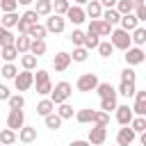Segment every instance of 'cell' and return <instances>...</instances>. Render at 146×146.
Listing matches in <instances>:
<instances>
[{
	"label": "cell",
	"instance_id": "f907efd6",
	"mask_svg": "<svg viewBox=\"0 0 146 146\" xmlns=\"http://www.w3.org/2000/svg\"><path fill=\"white\" fill-rule=\"evenodd\" d=\"M132 14H135V18H137L139 23H144V21H146V5H141V7H135V9H132Z\"/></svg>",
	"mask_w": 146,
	"mask_h": 146
},
{
	"label": "cell",
	"instance_id": "b9f144b4",
	"mask_svg": "<svg viewBox=\"0 0 146 146\" xmlns=\"http://www.w3.org/2000/svg\"><path fill=\"white\" fill-rule=\"evenodd\" d=\"M128 125H130L137 135H139V132H146V116H132V121H130Z\"/></svg>",
	"mask_w": 146,
	"mask_h": 146
},
{
	"label": "cell",
	"instance_id": "f1b7e54d",
	"mask_svg": "<svg viewBox=\"0 0 146 146\" xmlns=\"http://www.w3.org/2000/svg\"><path fill=\"white\" fill-rule=\"evenodd\" d=\"M100 98H107V96H116V89L110 84V82H98L96 84V89H94Z\"/></svg>",
	"mask_w": 146,
	"mask_h": 146
},
{
	"label": "cell",
	"instance_id": "603a6c76",
	"mask_svg": "<svg viewBox=\"0 0 146 146\" xmlns=\"http://www.w3.org/2000/svg\"><path fill=\"white\" fill-rule=\"evenodd\" d=\"M18 14L16 11H5L2 16H0V25L2 27H7V30H11V27H16V23H18Z\"/></svg>",
	"mask_w": 146,
	"mask_h": 146
},
{
	"label": "cell",
	"instance_id": "680465c9",
	"mask_svg": "<svg viewBox=\"0 0 146 146\" xmlns=\"http://www.w3.org/2000/svg\"><path fill=\"white\" fill-rule=\"evenodd\" d=\"M139 144L146 146V132H139Z\"/></svg>",
	"mask_w": 146,
	"mask_h": 146
},
{
	"label": "cell",
	"instance_id": "d590c367",
	"mask_svg": "<svg viewBox=\"0 0 146 146\" xmlns=\"http://www.w3.org/2000/svg\"><path fill=\"white\" fill-rule=\"evenodd\" d=\"M7 105H9V110H23L25 107V96L23 94H11L7 98Z\"/></svg>",
	"mask_w": 146,
	"mask_h": 146
},
{
	"label": "cell",
	"instance_id": "ba28073f",
	"mask_svg": "<svg viewBox=\"0 0 146 146\" xmlns=\"http://www.w3.org/2000/svg\"><path fill=\"white\" fill-rule=\"evenodd\" d=\"M107 139V128L105 125H91L89 128V135H87V141L91 146H103Z\"/></svg>",
	"mask_w": 146,
	"mask_h": 146
},
{
	"label": "cell",
	"instance_id": "7dc6e473",
	"mask_svg": "<svg viewBox=\"0 0 146 146\" xmlns=\"http://www.w3.org/2000/svg\"><path fill=\"white\" fill-rule=\"evenodd\" d=\"M21 18H23L27 25H34V23H39V14H36L34 9H25V11L21 14Z\"/></svg>",
	"mask_w": 146,
	"mask_h": 146
},
{
	"label": "cell",
	"instance_id": "816d5d0a",
	"mask_svg": "<svg viewBox=\"0 0 146 146\" xmlns=\"http://www.w3.org/2000/svg\"><path fill=\"white\" fill-rule=\"evenodd\" d=\"M16 27H18V34H27V27H30V25H27V23H25L23 18H18V23H16Z\"/></svg>",
	"mask_w": 146,
	"mask_h": 146
},
{
	"label": "cell",
	"instance_id": "1f68e13d",
	"mask_svg": "<svg viewBox=\"0 0 146 146\" xmlns=\"http://www.w3.org/2000/svg\"><path fill=\"white\" fill-rule=\"evenodd\" d=\"M46 34H48V32H46V27H43L41 23H34V25L27 27V36H30V39H46Z\"/></svg>",
	"mask_w": 146,
	"mask_h": 146
},
{
	"label": "cell",
	"instance_id": "484cf974",
	"mask_svg": "<svg viewBox=\"0 0 146 146\" xmlns=\"http://www.w3.org/2000/svg\"><path fill=\"white\" fill-rule=\"evenodd\" d=\"M100 18L105 21V23H110L112 27H116L119 25V18H121V14L112 7V9H103V14H100Z\"/></svg>",
	"mask_w": 146,
	"mask_h": 146
},
{
	"label": "cell",
	"instance_id": "f546056e",
	"mask_svg": "<svg viewBox=\"0 0 146 146\" xmlns=\"http://www.w3.org/2000/svg\"><path fill=\"white\" fill-rule=\"evenodd\" d=\"M91 125H110V114L103 112V110H94V116H91Z\"/></svg>",
	"mask_w": 146,
	"mask_h": 146
},
{
	"label": "cell",
	"instance_id": "ac0fdd59",
	"mask_svg": "<svg viewBox=\"0 0 146 146\" xmlns=\"http://www.w3.org/2000/svg\"><path fill=\"white\" fill-rule=\"evenodd\" d=\"M84 14H87V18H100V14H103L100 2H98V0H89V2L84 5Z\"/></svg>",
	"mask_w": 146,
	"mask_h": 146
},
{
	"label": "cell",
	"instance_id": "11a10c76",
	"mask_svg": "<svg viewBox=\"0 0 146 146\" xmlns=\"http://www.w3.org/2000/svg\"><path fill=\"white\" fill-rule=\"evenodd\" d=\"M68 146H91V144H89L87 139H73V141H71Z\"/></svg>",
	"mask_w": 146,
	"mask_h": 146
},
{
	"label": "cell",
	"instance_id": "4dcf8cb0",
	"mask_svg": "<svg viewBox=\"0 0 146 146\" xmlns=\"http://www.w3.org/2000/svg\"><path fill=\"white\" fill-rule=\"evenodd\" d=\"M16 130H11V128H5V130H0V144L2 146H11V144H16Z\"/></svg>",
	"mask_w": 146,
	"mask_h": 146
},
{
	"label": "cell",
	"instance_id": "d4e9b609",
	"mask_svg": "<svg viewBox=\"0 0 146 146\" xmlns=\"http://www.w3.org/2000/svg\"><path fill=\"white\" fill-rule=\"evenodd\" d=\"M34 11L39 14V18H43V16H50V14H52V0H36V5H34Z\"/></svg>",
	"mask_w": 146,
	"mask_h": 146
},
{
	"label": "cell",
	"instance_id": "d6a6232c",
	"mask_svg": "<svg viewBox=\"0 0 146 146\" xmlns=\"http://www.w3.org/2000/svg\"><path fill=\"white\" fill-rule=\"evenodd\" d=\"M68 55H71V62H80V64H82V62H87L89 50H87L84 46H75V48H73V52H68Z\"/></svg>",
	"mask_w": 146,
	"mask_h": 146
},
{
	"label": "cell",
	"instance_id": "ee69618b",
	"mask_svg": "<svg viewBox=\"0 0 146 146\" xmlns=\"http://www.w3.org/2000/svg\"><path fill=\"white\" fill-rule=\"evenodd\" d=\"M68 39H71V43H73V48H75V46H82V41H84V32H82L80 27H75V30H71V34H68Z\"/></svg>",
	"mask_w": 146,
	"mask_h": 146
},
{
	"label": "cell",
	"instance_id": "c3c4849f",
	"mask_svg": "<svg viewBox=\"0 0 146 146\" xmlns=\"http://www.w3.org/2000/svg\"><path fill=\"white\" fill-rule=\"evenodd\" d=\"M121 80H123V82H135V80H137L135 68H132V66H125V68L121 71Z\"/></svg>",
	"mask_w": 146,
	"mask_h": 146
},
{
	"label": "cell",
	"instance_id": "83f0119b",
	"mask_svg": "<svg viewBox=\"0 0 146 146\" xmlns=\"http://www.w3.org/2000/svg\"><path fill=\"white\" fill-rule=\"evenodd\" d=\"M0 57H2L5 62H14V59H18V50L14 48V43H9V46H0Z\"/></svg>",
	"mask_w": 146,
	"mask_h": 146
},
{
	"label": "cell",
	"instance_id": "7a4b0ae2",
	"mask_svg": "<svg viewBox=\"0 0 146 146\" xmlns=\"http://www.w3.org/2000/svg\"><path fill=\"white\" fill-rule=\"evenodd\" d=\"M32 87L36 89V94H39V96H48V94H50V89H52L50 73H48V71H43V68H36V73H34V84H32Z\"/></svg>",
	"mask_w": 146,
	"mask_h": 146
},
{
	"label": "cell",
	"instance_id": "d6986e66",
	"mask_svg": "<svg viewBox=\"0 0 146 146\" xmlns=\"http://www.w3.org/2000/svg\"><path fill=\"white\" fill-rule=\"evenodd\" d=\"M130 41H132V46H144L146 43V27L144 25H137L130 32Z\"/></svg>",
	"mask_w": 146,
	"mask_h": 146
},
{
	"label": "cell",
	"instance_id": "f6af8a7d",
	"mask_svg": "<svg viewBox=\"0 0 146 146\" xmlns=\"http://www.w3.org/2000/svg\"><path fill=\"white\" fill-rule=\"evenodd\" d=\"M114 9H116L121 16H123V14H132V2H130V0H116Z\"/></svg>",
	"mask_w": 146,
	"mask_h": 146
},
{
	"label": "cell",
	"instance_id": "3957f363",
	"mask_svg": "<svg viewBox=\"0 0 146 146\" xmlns=\"http://www.w3.org/2000/svg\"><path fill=\"white\" fill-rule=\"evenodd\" d=\"M110 43L114 46V50H116V48H119V50H128V48L132 46L130 32H125V30H121V27H112V32H110Z\"/></svg>",
	"mask_w": 146,
	"mask_h": 146
},
{
	"label": "cell",
	"instance_id": "bcb514c9",
	"mask_svg": "<svg viewBox=\"0 0 146 146\" xmlns=\"http://www.w3.org/2000/svg\"><path fill=\"white\" fill-rule=\"evenodd\" d=\"M14 34H11V30H7V27H2L0 25V46H9V43H14Z\"/></svg>",
	"mask_w": 146,
	"mask_h": 146
},
{
	"label": "cell",
	"instance_id": "cb8c5ba5",
	"mask_svg": "<svg viewBox=\"0 0 146 146\" xmlns=\"http://www.w3.org/2000/svg\"><path fill=\"white\" fill-rule=\"evenodd\" d=\"M135 91H137V84H135V82H123V80H121V84H119V89H116V96L132 98Z\"/></svg>",
	"mask_w": 146,
	"mask_h": 146
},
{
	"label": "cell",
	"instance_id": "7402d4cb",
	"mask_svg": "<svg viewBox=\"0 0 146 146\" xmlns=\"http://www.w3.org/2000/svg\"><path fill=\"white\" fill-rule=\"evenodd\" d=\"M62 121H64V119H62L57 112H50V114L43 116V123H46L48 130H59V128H62Z\"/></svg>",
	"mask_w": 146,
	"mask_h": 146
},
{
	"label": "cell",
	"instance_id": "4fadbf2b",
	"mask_svg": "<svg viewBox=\"0 0 146 146\" xmlns=\"http://www.w3.org/2000/svg\"><path fill=\"white\" fill-rule=\"evenodd\" d=\"M135 103H132V114L135 116H146V91H135Z\"/></svg>",
	"mask_w": 146,
	"mask_h": 146
},
{
	"label": "cell",
	"instance_id": "836d02e7",
	"mask_svg": "<svg viewBox=\"0 0 146 146\" xmlns=\"http://www.w3.org/2000/svg\"><path fill=\"white\" fill-rule=\"evenodd\" d=\"M36 59H39V57H34V55H30V52H23V55H21V66H23L25 71H36Z\"/></svg>",
	"mask_w": 146,
	"mask_h": 146
},
{
	"label": "cell",
	"instance_id": "8fae6325",
	"mask_svg": "<svg viewBox=\"0 0 146 146\" xmlns=\"http://www.w3.org/2000/svg\"><path fill=\"white\" fill-rule=\"evenodd\" d=\"M25 125V112L23 110H9V114H7V128H11V130H21Z\"/></svg>",
	"mask_w": 146,
	"mask_h": 146
},
{
	"label": "cell",
	"instance_id": "7c38bea8",
	"mask_svg": "<svg viewBox=\"0 0 146 146\" xmlns=\"http://www.w3.org/2000/svg\"><path fill=\"white\" fill-rule=\"evenodd\" d=\"M87 30H89V32H96L98 36H110V32H112V25H110V23H105L103 18H91Z\"/></svg>",
	"mask_w": 146,
	"mask_h": 146
},
{
	"label": "cell",
	"instance_id": "ffe728a7",
	"mask_svg": "<svg viewBox=\"0 0 146 146\" xmlns=\"http://www.w3.org/2000/svg\"><path fill=\"white\" fill-rule=\"evenodd\" d=\"M46 39H32L30 41V55H34V57H41V55H46Z\"/></svg>",
	"mask_w": 146,
	"mask_h": 146
},
{
	"label": "cell",
	"instance_id": "5bb4252c",
	"mask_svg": "<svg viewBox=\"0 0 146 146\" xmlns=\"http://www.w3.org/2000/svg\"><path fill=\"white\" fill-rule=\"evenodd\" d=\"M68 66H71V55L64 52V50H59V52L52 57V68H55L57 73H64Z\"/></svg>",
	"mask_w": 146,
	"mask_h": 146
},
{
	"label": "cell",
	"instance_id": "f5cc1de1",
	"mask_svg": "<svg viewBox=\"0 0 146 146\" xmlns=\"http://www.w3.org/2000/svg\"><path fill=\"white\" fill-rule=\"evenodd\" d=\"M11 96V91H9V87L7 84H0V100H7Z\"/></svg>",
	"mask_w": 146,
	"mask_h": 146
},
{
	"label": "cell",
	"instance_id": "7bdbcfd3",
	"mask_svg": "<svg viewBox=\"0 0 146 146\" xmlns=\"http://www.w3.org/2000/svg\"><path fill=\"white\" fill-rule=\"evenodd\" d=\"M68 7H71L68 0H52V14H57V16H64Z\"/></svg>",
	"mask_w": 146,
	"mask_h": 146
},
{
	"label": "cell",
	"instance_id": "8992f818",
	"mask_svg": "<svg viewBox=\"0 0 146 146\" xmlns=\"http://www.w3.org/2000/svg\"><path fill=\"white\" fill-rule=\"evenodd\" d=\"M98 82H100V80H98V75H96V73H82V75L75 80V89L87 94V91H94Z\"/></svg>",
	"mask_w": 146,
	"mask_h": 146
},
{
	"label": "cell",
	"instance_id": "4316f807",
	"mask_svg": "<svg viewBox=\"0 0 146 146\" xmlns=\"http://www.w3.org/2000/svg\"><path fill=\"white\" fill-rule=\"evenodd\" d=\"M30 41H32V39H30L27 34H18V36L14 39V48L18 50V55H23V52L30 50Z\"/></svg>",
	"mask_w": 146,
	"mask_h": 146
},
{
	"label": "cell",
	"instance_id": "9c48e42d",
	"mask_svg": "<svg viewBox=\"0 0 146 146\" xmlns=\"http://www.w3.org/2000/svg\"><path fill=\"white\" fill-rule=\"evenodd\" d=\"M64 18H66V21H71L73 25H82V23L87 21V14H84V7H80V5H71V7L66 9V14H64Z\"/></svg>",
	"mask_w": 146,
	"mask_h": 146
},
{
	"label": "cell",
	"instance_id": "f35d334b",
	"mask_svg": "<svg viewBox=\"0 0 146 146\" xmlns=\"http://www.w3.org/2000/svg\"><path fill=\"white\" fill-rule=\"evenodd\" d=\"M96 50H98V55H100V57H105V59H107V57H112L114 46H112V43H110V39H107V41H98Z\"/></svg>",
	"mask_w": 146,
	"mask_h": 146
},
{
	"label": "cell",
	"instance_id": "5b68a950",
	"mask_svg": "<svg viewBox=\"0 0 146 146\" xmlns=\"http://www.w3.org/2000/svg\"><path fill=\"white\" fill-rule=\"evenodd\" d=\"M34 84V71H18L16 73V78H14V87H16V91L21 94V91H27L30 87Z\"/></svg>",
	"mask_w": 146,
	"mask_h": 146
},
{
	"label": "cell",
	"instance_id": "9f6ffc18",
	"mask_svg": "<svg viewBox=\"0 0 146 146\" xmlns=\"http://www.w3.org/2000/svg\"><path fill=\"white\" fill-rule=\"evenodd\" d=\"M130 2H132V9H135V7H141V5H146V0H130Z\"/></svg>",
	"mask_w": 146,
	"mask_h": 146
},
{
	"label": "cell",
	"instance_id": "52a82bcc",
	"mask_svg": "<svg viewBox=\"0 0 146 146\" xmlns=\"http://www.w3.org/2000/svg\"><path fill=\"white\" fill-rule=\"evenodd\" d=\"M46 32H52V34H59V32H64L66 30V18L64 16H57V14H50V16H46Z\"/></svg>",
	"mask_w": 146,
	"mask_h": 146
},
{
	"label": "cell",
	"instance_id": "db71d44e",
	"mask_svg": "<svg viewBox=\"0 0 146 146\" xmlns=\"http://www.w3.org/2000/svg\"><path fill=\"white\" fill-rule=\"evenodd\" d=\"M98 2H100V7H103V9H112V7L116 5V0H98Z\"/></svg>",
	"mask_w": 146,
	"mask_h": 146
},
{
	"label": "cell",
	"instance_id": "e0dca14e",
	"mask_svg": "<svg viewBox=\"0 0 146 146\" xmlns=\"http://www.w3.org/2000/svg\"><path fill=\"white\" fill-rule=\"evenodd\" d=\"M137 25H141V23L135 18V14H123V16L119 18V27H121V30H125V32H132Z\"/></svg>",
	"mask_w": 146,
	"mask_h": 146
},
{
	"label": "cell",
	"instance_id": "ab89813d",
	"mask_svg": "<svg viewBox=\"0 0 146 146\" xmlns=\"http://www.w3.org/2000/svg\"><path fill=\"white\" fill-rule=\"evenodd\" d=\"M55 107H57V114H59L62 119H73V114H75L73 105H68V100H66V103H59V105H55Z\"/></svg>",
	"mask_w": 146,
	"mask_h": 146
},
{
	"label": "cell",
	"instance_id": "8d00e7d4",
	"mask_svg": "<svg viewBox=\"0 0 146 146\" xmlns=\"http://www.w3.org/2000/svg\"><path fill=\"white\" fill-rule=\"evenodd\" d=\"M98 41H100V36H98L96 32H89V30H87V32H84V41H82V46H84L87 50H94V48L98 46Z\"/></svg>",
	"mask_w": 146,
	"mask_h": 146
},
{
	"label": "cell",
	"instance_id": "6da1fadb",
	"mask_svg": "<svg viewBox=\"0 0 146 146\" xmlns=\"http://www.w3.org/2000/svg\"><path fill=\"white\" fill-rule=\"evenodd\" d=\"M71 94H73V84H71V82H66V80H62V82L52 84V89H50L48 98H50L55 105H59V103H66V100L71 98Z\"/></svg>",
	"mask_w": 146,
	"mask_h": 146
},
{
	"label": "cell",
	"instance_id": "2e32d148",
	"mask_svg": "<svg viewBox=\"0 0 146 146\" xmlns=\"http://www.w3.org/2000/svg\"><path fill=\"white\" fill-rule=\"evenodd\" d=\"M16 137H18V141H23V144H34V141H36V128H34V125H23V128L16 132Z\"/></svg>",
	"mask_w": 146,
	"mask_h": 146
},
{
	"label": "cell",
	"instance_id": "94428289",
	"mask_svg": "<svg viewBox=\"0 0 146 146\" xmlns=\"http://www.w3.org/2000/svg\"><path fill=\"white\" fill-rule=\"evenodd\" d=\"M11 146H14V144H11Z\"/></svg>",
	"mask_w": 146,
	"mask_h": 146
},
{
	"label": "cell",
	"instance_id": "30bf717a",
	"mask_svg": "<svg viewBox=\"0 0 146 146\" xmlns=\"http://www.w3.org/2000/svg\"><path fill=\"white\" fill-rule=\"evenodd\" d=\"M135 139H137V132H135L130 125L119 128V132H116V146H132Z\"/></svg>",
	"mask_w": 146,
	"mask_h": 146
},
{
	"label": "cell",
	"instance_id": "9a60e30c",
	"mask_svg": "<svg viewBox=\"0 0 146 146\" xmlns=\"http://www.w3.org/2000/svg\"><path fill=\"white\" fill-rule=\"evenodd\" d=\"M114 112H116V121H119V125H128V123L132 121V116H135V114H132V107H130L128 103H125V105H116Z\"/></svg>",
	"mask_w": 146,
	"mask_h": 146
},
{
	"label": "cell",
	"instance_id": "6125c7cd",
	"mask_svg": "<svg viewBox=\"0 0 146 146\" xmlns=\"http://www.w3.org/2000/svg\"><path fill=\"white\" fill-rule=\"evenodd\" d=\"M114 146H116V144H114Z\"/></svg>",
	"mask_w": 146,
	"mask_h": 146
},
{
	"label": "cell",
	"instance_id": "44dd1931",
	"mask_svg": "<svg viewBox=\"0 0 146 146\" xmlns=\"http://www.w3.org/2000/svg\"><path fill=\"white\" fill-rule=\"evenodd\" d=\"M50 112H55V103H52L48 96H43V98L36 103V114H39V116H46V114H50Z\"/></svg>",
	"mask_w": 146,
	"mask_h": 146
},
{
	"label": "cell",
	"instance_id": "6f0895ef",
	"mask_svg": "<svg viewBox=\"0 0 146 146\" xmlns=\"http://www.w3.org/2000/svg\"><path fill=\"white\" fill-rule=\"evenodd\" d=\"M16 2H18V5H21V7H30V5H32V2H34V0H16Z\"/></svg>",
	"mask_w": 146,
	"mask_h": 146
},
{
	"label": "cell",
	"instance_id": "e575fe53",
	"mask_svg": "<svg viewBox=\"0 0 146 146\" xmlns=\"http://www.w3.org/2000/svg\"><path fill=\"white\" fill-rule=\"evenodd\" d=\"M16 73H18V66H16L14 62H5V66L0 68V75H2L5 80H14Z\"/></svg>",
	"mask_w": 146,
	"mask_h": 146
},
{
	"label": "cell",
	"instance_id": "74e56055",
	"mask_svg": "<svg viewBox=\"0 0 146 146\" xmlns=\"http://www.w3.org/2000/svg\"><path fill=\"white\" fill-rule=\"evenodd\" d=\"M116 98H119V96L100 98V110H103V112H107V114H110V112H114V110H116V105H119V100H116Z\"/></svg>",
	"mask_w": 146,
	"mask_h": 146
},
{
	"label": "cell",
	"instance_id": "681fc988",
	"mask_svg": "<svg viewBox=\"0 0 146 146\" xmlns=\"http://www.w3.org/2000/svg\"><path fill=\"white\" fill-rule=\"evenodd\" d=\"M0 9H2V14L5 11H16L18 9V2L16 0H0Z\"/></svg>",
	"mask_w": 146,
	"mask_h": 146
},
{
	"label": "cell",
	"instance_id": "60d3db41",
	"mask_svg": "<svg viewBox=\"0 0 146 146\" xmlns=\"http://www.w3.org/2000/svg\"><path fill=\"white\" fill-rule=\"evenodd\" d=\"M91 116H94V110L91 107H84V110H78L75 112V121L78 123H91Z\"/></svg>",
	"mask_w": 146,
	"mask_h": 146
},
{
	"label": "cell",
	"instance_id": "91938a15",
	"mask_svg": "<svg viewBox=\"0 0 146 146\" xmlns=\"http://www.w3.org/2000/svg\"><path fill=\"white\" fill-rule=\"evenodd\" d=\"M87 2H89V0H73V5H80V7H84Z\"/></svg>",
	"mask_w": 146,
	"mask_h": 146
},
{
	"label": "cell",
	"instance_id": "277c9868",
	"mask_svg": "<svg viewBox=\"0 0 146 146\" xmlns=\"http://www.w3.org/2000/svg\"><path fill=\"white\" fill-rule=\"evenodd\" d=\"M123 52H125V55H123L125 66H139V64H144V59H146V52H144L141 46H130V48L123 50Z\"/></svg>",
	"mask_w": 146,
	"mask_h": 146
}]
</instances>
